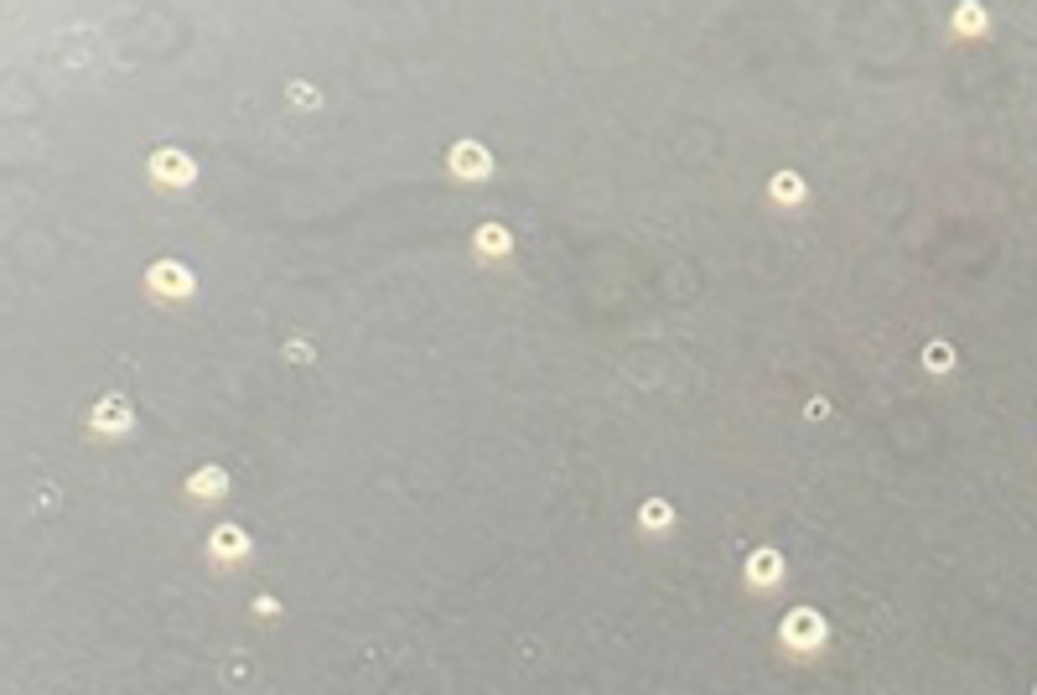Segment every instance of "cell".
Here are the masks:
<instances>
[{
	"label": "cell",
	"mask_w": 1037,
	"mask_h": 695,
	"mask_svg": "<svg viewBox=\"0 0 1037 695\" xmlns=\"http://www.w3.org/2000/svg\"><path fill=\"white\" fill-rule=\"evenodd\" d=\"M145 296H151L156 307H188L192 296H197V275H192V265H182V260H151V265H145Z\"/></svg>",
	"instance_id": "cell-2"
},
{
	"label": "cell",
	"mask_w": 1037,
	"mask_h": 695,
	"mask_svg": "<svg viewBox=\"0 0 1037 695\" xmlns=\"http://www.w3.org/2000/svg\"><path fill=\"white\" fill-rule=\"evenodd\" d=\"M447 167H451L457 182H488V177H494V156H488L477 141H457L447 151Z\"/></svg>",
	"instance_id": "cell-9"
},
{
	"label": "cell",
	"mask_w": 1037,
	"mask_h": 695,
	"mask_svg": "<svg viewBox=\"0 0 1037 695\" xmlns=\"http://www.w3.org/2000/svg\"><path fill=\"white\" fill-rule=\"evenodd\" d=\"M229 488H234L229 467L208 462V467H192L188 478H182V499L197 504V509H208V504H223V499H229Z\"/></svg>",
	"instance_id": "cell-7"
},
{
	"label": "cell",
	"mask_w": 1037,
	"mask_h": 695,
	"mask_svg": "<svg viewBox=\"0 0 1037 695\" xmlns=\"http://www.w3.org/2000/svg\"><path fill=\"white\" fill-rule=\"evenodd\" d=\"M778 648H783V659H794V665H815L830 648L825 613H820V607H789V613L778 618Z\"/></svg>",
	"instance_id": "cell-1"
},
{
	"label": "cell",
	"mask_w": 1037,
	"mask_h": 695,
	"mask_svg": "<svg viewBox=\"0 0 1037 695\" xmlns=\"http://www.w3.org/2000/svg\"><path fill=\"white\" fill-rule=\"evenodd\" d=\"M203 555H208L213 571H239V566L255 555V540H249V529L244 525H213Z\"/></svg>",
	"instance_id": "cell-5"
},
{
	"label": "cell",
	"mask_w": 1037,
	"mask_h": 695,
	"mask_svg": "<svg viewBox=\"0 0 1037 695\" xmlns=\"http://www.w3.org/2000/svg\"><path fill=\"white\" fill-rule=\"evenodd\" d=\"M84 432L94 436V441H119V436L136 432V410H130L125 395H99L94 406H89V415H84Z\"/></svg>",
	"instance_id": "cell-4"
},
{
	"label": "cell",
	"mask_w": 1037,
	"mask_h": 695,
	"mask_svg": "<svg viewBox=\"0 0 1037 695\" xmlns=\"http://www.w3.org/2000/svg\"><path fill=\"white\" fill-rule=\"evenodd\" d=\"M285 359H302V363H311V343H302V337H296V343H285Z\"/></svg>",
	"instance_id": "cell-14"
},
{
	"label": "cell",
	"mask_w": 1037,
	"mask_h": 695,
	"mask_svg": "<svg viewBox=\"0 0 1037 695\" xmlns=\"http://www.w3.org/2000/svg\"><path fill=\"white\" fill-rule=\"evenodd\" d=\"M1033 695H1037V685H1033Z\"/></svg>",
	"instance_id": "cell-15"
},
{
	"label": "cell",
	"mask_w": 1037,
	"mask_h": 695,
	"mask_svg": "<svg viewBox=\"0 0 1037 695\" xmlns=\"http://www.w3.org/2000/svg\"><path fill=\"white\" fill-rule=\"evenodd\" d=\"M249 613H255L259 623H281V597H276V592H259V597L249 602Z\"/></svg>",
	"instance_id": "cell-12"
},
{
	"label": "cell",
	"mask_w": 1037,
	"mask_h": 695,
	"mask_svg": "<svg viewBox=\"0 0 1037 695\" xmlns=\"http://www.w3.org/2000/svg\"><path fill=\"white\" fill-rule=\"evenodd\" d=\"M633 525H638V535H643V540H669V535H675V525H680V514H675V504H669V499H643V504H638V519H633Z\"/></svg>",
	"instance_id": "cell-10"
},
{
	"label": "cell",
	"mask_w": 1037,
	"mask_h": 695,
	"mask_svg": "<svg viewBox=\"0 0 1037 695\" xmlns=\"http://www.w3.org/2000/svg\"><path fill=\"white\" fill-rule=\"evenodd\" d=\"M514 249H518L514 229H509V223H498V218H488V223H477V229H472V260L488 265V270L509 265V260H514Z\"/></svg>",
	"instance_id": "cell-6"
},
{
	"label": "cell",
	"mask_w": 1037,
	"mask_h": 695,
	"mask_svg": "<svg viewBox=\"0 0 1037 695\" xmlns=\"http://www.w3.org/2000/svg\"><path fill=\"white\" fill-rule=\"evenodd\" d=\"M768 197H773L778 208H804V203H809V188H804L799 171H773V182H768Z\"/></svg>",
	"instance_id": "cell-11"
},
{
	"label": "cell",
	"mask_w": 1037,
	"mask_h": 695,
	"mask_svg": "<svg viewBox=\"0 0 1037 695\" xmlns=\"http://www.w3.org/2000/svg\"><path fill=\"white\" fill-rule=\"evenodd\" d=\"M783 581H789V555L778 551V545H753L747 561H742V592L757 602H768V597H778Z\"/></svg>",
	"instance_id": "cell-3"
},
{
	"label": "cell",
	"mask_w": 1037,
	"mask_h": 695,
	"mask_svg": "<svg viewBox=\"0 0 1037 695\" xmlns=\"http://www.w3.org/2000/svg\"><path fill=\"white\" fill-rule=\"evenodd\" d=\"M929 374H949V348H944V343L929 348Z\"/></svg>",
	"instance_id": "cell-13"
},
{
	"label": "cell",
	"mask_w": 1037,
	"mask_h": 695,
	"mask_svg": "<svg viewBox=\"0 0 1037 695\" xmlns=\"http://www.w3.org/2000/svg\"><path fill=\"white\" fill-rule=\"evenodd\" d=\"M192 177H197V167H192L188 151H177V145L151 151V182L156 188H192Z\"/></svg>",
	"instance_id": "cell-8"
}]
</instances>
